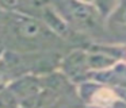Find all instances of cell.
I'll list each match as a JSON object with an SVG mask.
<instances>
[{"mask_svg": "<svg viewBox=\"0 0 126 108\" xmlns=\"http://www.w3.org/2000/svg\"><path fill=\"white\" fill-rule=\"evenodd\" d=\"M44 23L58 35H65L68 31V24L63 18L49 7H44Z\"/></svg>", "mask_w": 126, "mask_h": 108, "instance_id": "6", "label": "cell"}, {"mask_svg": "<svg viewBox=\"0 0 126 108\" xmlns=\"http://www.w3.org/2000/svg\"><path fill=\"white\" fill-rule=\"evenodd\" d=\"M34 108H47V107H41V105H38V107H34Z\"/></svg>", "mask_w": 126, "mask_h": 108, "instance_id": "10", "label": "cell"}, {"mask_svg": "<svg viewBox=\"0 0 126 108\" xmlns=\"http://www.w3.org/2000/svg\"><path fill=\"white\" fill-rule=\"evenodd\" d=\"M87 62L90 69L96 72H104L115 66L117 58L107 53H92L87 54Z\"/></svg>", "mask_w": 126, "mask_h": 108, "instance_id": "5", "label": "cell"}, {"mask_svg": "<svg viewBox=\"0 0 126 108\" xmlns=\"http://www.w3.org/2000/svg\"><path fill=\"white\" fill-rule=\"evenodd\" d=\"M109 28L112 34L126 35V3H121L109 18Z\"/></svg>", "mask_w": 126, "mask_h": 108, "instance_id": "4", "label": "cell"}, {"mask_svg": "<svg viewBox=\"0 0 126 108\" xmlns=\"http://www.w3.org/2000/svg\"><path fill=\"white\" fill-rule=\"evenodd\" d=\"M10 30L15 38L23 42H39L50 37L52 30L37 19L25 14H19L18 11L10 12Z\"/></svg>", "mask_w": 126, "mask_h": 108, "instance_id": "1", "label": "cell"}, {"mask_svg": "<svg viewBox=\"0 0 126 108\" xmlns=\"http://www.w3.org/2000/svg\"><path fill=\"white\" fill-rule=\"evenodd\" d=\"M20 0H0V8L7 12H14L19 8Z\"/></svg>", "mask_w": 126, "mask_h": 108, "instance_id": "8", "label": "cell"}, {"mask_svg": "<svg viewBox=\"0 0 126 108\" xmlns=\"http://www.w3.org/2000/svg\"><path fill=\"white\" fill-rule=\"evenodd\" d=\"M20 107L16 96L10 88H1L0 91V108H18Z\"/></svg>", "mask_w": 126, "mask_h": 108, "instance_id": "7", "label": "cell"}, {"mask_svg": "<svg viewBox=\"0 0 126 108\" xmlns=\"http://www.w3.org/2000/svg\"><path fill=\"white\" fill-rule=\"evenodd\" d=\"M65 8L69 12L71 18L80 24L91 26V22L94 23L95 20V10L91 4L77 1V0H66Z\"/></svg>", "mask_w": 126, "mask_h": 108, "instance_id": "2", "label": "cell"}, {"mask_svg": "<svg viewBox=\"0 0 126 108\" xmlns=\"http://www.w3.org/2000/svg\"><path fill=\"white\" fill-rule=\"evenodd\" d=\"M77 1H81V3H87V4H92L95 0H77Z\"/></svg>", "mask_w": 126, "mask_h": 108, "instance_id": "9", "label": "cell"}, {"mask_svg": "<svg viewBox=\"0 0 126 108\" xmlns=\"http://www.w3.org/2000/svg\"><path fill=\"white\" fill-rule=\"evenodd\" d=\"M63 68L64 72L71 78H76L77 76H84L85 69H90L87 62V54L80 53V51L72 53L71 55H68L64 59Z\"/></svg>", "mask_w": 126, "mask_h": 108, "instance_id": "3", "label": "cell"}, {"mask_svg": "<svg viewBox=\"0 0 126 108\" xmlns=\"http://www.w3.org/2000/svg\"><path fill=\"white\" fill-rule=\"evenodd\" d=\"M1 86H3V85H0V91H1Z\"/></svg>", "mask_w": 126, "mask_h": 108, "instance_id": "11", "label": "cell"}]
</instances>
